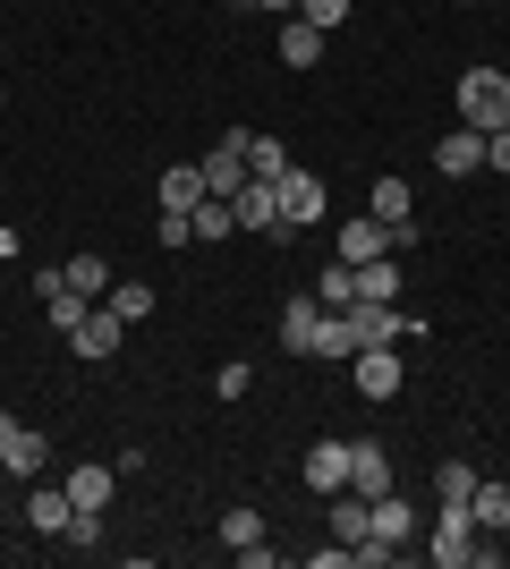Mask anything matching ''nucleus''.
<instances>
[{"instance_id": "obj_15", "label": "nucleus", "mask_w": 510, "mask_h": 569, "mask_svg": "<svg viewBox=\"0 0 510 569\" xmlns=\"http://www.w3.org/2000/svg\"><path fill=\"white\" fill-rule=\"evenodd\" d=\"M26 519H34V536H69V519H77L69 485H34V493H26Z\"/></svg>"}, {"instance_id": "obj_21", "label": "nucleus", "mask_w": 510, "mask_h": 569, "mask_svg": "<svg viewBox=\"0 0 510 569\" xmlns=\"http://www.w3.org/2000/svg\"><path fill=\"white\" fill-rule=\"evenodd\" d=\"M468 519L486 527V536H502V527H510V485H493V476H477V493H468Z\"/></svg>"}, {"instance_id": "obj_22", "label": "nucleus", "mask_w": 510, "mask_h": 569, "mask_svg": "<svg viewBox=\"0 0 510 569\" xmlns=\"http://www.w3.org/2000/svg\"><path fill=\"white\" fill-rule=\"evenodd\" d=\"M196 204H204V170H196V162L162 170V213H196Z\"/></svg>"}, {"instance_id": "obj_17", "label": "nucleus", "mask_w": 510, "mask_h": 569, "mask_svg": "<svg viewBox=\"0 0 510 569\" xmlns=\"http://www.w3.org/2000/svg\"><path fill=\"white\" fill-rule=\"evenodd\" d=\"M409 204H417V196H409V179H400V170H383V179L366 188V213H374V221H391V230H400V221H417Z\"/></svg>"}, {"instance_id": "obj_3", "label": "nucleus", "mask_w": 510, "mask_h": 569, "mask_svg": "<svg viewBox=\"0 0 510 569\" xmlns=\"http://www.w3.org/2000/svg\"><path fill=\"white\" fill-rule=\"evenodd\" d=\"M230 213H239V230H256V238H298L290 221H281V188H272V179H247V188L230 196Z\"/></svg>"}, {"instance_id": "obj_29", "label": "nucleus", "mask_w": 510, "mask_h": 569, "mask_svg": "<svg viewBox=\"0 0 510 569\" xmlns=\"http://www.w3.org/2000/svg\"><path fill=\"white\" fill-rule=\"evenodd\" d=\"M358 298H400V263H391V256L358 263Z\"/></svg>"}, {"instance_id": "obj_37", "label": "nucleus", "mask_w": 510, "mask_h": 569, "mask_svg": "<svg viewBox=\"0 0 510 569\" xmlns=\"http://www.w3.org/2000/svg\"><path fill=\"white\" fill-rule=\"evenodd\" d=\"M0 102H9V86H0Z\"/></svg>"}, {"instance_id": "obj_12", "label": "nucleus", "mask_w": 510, "mask_h": 569, "mask_svg": "<svg viewBox=\"0 0 510 569\" xmlns=\"http://www.w3.org/2000/svg\"><path fill=\"white\" fill-rule=\"evenodd\" d=\"M281 349H290V357L323 349V307H316V298H290V307H281Z\"/></svg>"}, {"instance_id": "obj_32", "label": "nucleus", "mask_w": 510, "mask_h": 569, "mask_svg": "<svg viewBox=\"0 0 510 569\" xmlns=\"http://www.w3.org/2000/svg\"><path fill=\"white\" fill-rule=\"evenodd\" d=\"M60 545L94 552V545H102V510H77V519H69V536H60Z\"/></svg>"}, {"instance_id": "obj_7", "label": "nucleus", "mask_w": 510, "mask_h": 569, "mask_svg": "<svg viewBox=\"0 0 510 569\" xmlns=\"http://www.w3.org/2000/svg\"><path fill=\"white\" fill-rule=\"evenodd\" d=\"M196 170H204V196H239L247 188V128H230V137H221Z\"/></svg>"}, {"instance_id": "obj_8", "label": "nucleus", "mask_w": 510, "mask_h": 569, "mask_svg": "<svg viewBox=\"0 0 510 569\" xmlns=\"http://www.w3.org/2000/svg\"><path fill=\"white\" fill-rule=\"evenodd\" d=\"M434 170H442V179H477V170H486V128H468V119H460V128L434 144Z\"/></svg>"}, {"instance_id": "obj_9", "label": "nucleus", "mask_w": 510, "mask_h": 569, "mask_svg": "<svg viewBox=\"0 0 510 569\" xmlns=\"http://www.w3.org/2000/svg\"><path fill=\"white\" fill-rule=\"evenodd\" d=\"M298 476H307V493H323V501H332L340 485H349V442H340V433H323L316 451H307V468H298Z\"/></svg>"}, {"instance_id": "obj_31", "label": "nucleus", "mask_w": 510, "mask_h": 569, "mask_svg": "<svg viewBox=\"0 0 510 569\" xmlns=\"http://www.w3.org/2000/svg\"><path fill=\"white\" fill-rule=\"evenodd\" d=\"M349 9H358V0H298V18L323 26V34H332V26H349Z\"/></svg>"}, {"instance_id": "obj_26", "label": "nucleus", "mask_w": 510, "mask_h": 569, "mask_svg": "<svg viewBox=\"0 0 510 569\" xmlns=\"http://www.w3.org/2000/svg\"><path fill=\"white\" fill-rule=\"evenodd\" d=\"M281 170H290L281 137H256V128H247V179H281Z\"/></svg>"}, {"instance_id": "obj_2", "label": "nucleus", "mask_w": 510, "mask_h": 569, "mask_svg": "<svg viewBox=\"0 0 510 569\" xmlns=\"http://www.w3.org/2000/svg\"><path fill=\"white\" fill-rule=\"evenodd\" d=\"M460 119L468 128H510V69H460Z\"/></svg>"}, {"instance_id": "obj_16", "label": "nucleus", "mask_w": 510, "mask_h": 569, "mask_svg": "<svg viewBox=\"0 0 510 569\" xmlns=\"http://www.w3.org/2000/svg\"><path fill=\"white\" fill-rule=\"evenodd\" d=\"M349 485H358L366 501L391 493V451H383V442H349Z\"/></svg>"}, {"instance_id": "obj_4", "label": "nucleus", "mask_w": 510, "mask_h": 569, "mask_svg": "<svg viewBox=\"0 0 510 569\" xmlns=\"http://www.w3.org/2000/svg\"><path fill=\"white\" fill-rule=\"evenodd\" d=\"M43 459H51V442L0 408V476H43Z\"/></svg>"}, {"instance_id": "obj_14", "label": "nucleus", "mask_w": 510, "mask_h": 569, "mask_svg": "<svg viewBox=\"0 0 510 569\" xmlns=\"http://www.w3.org/2000/svg\"><path fill=\"white\" fill-rule=\"evenodd\" d=\"M374 256H391V221H374V213L340 221V263H374Z\"/></svg>"}, {"instance_id": "obj_6", "label": "nucleus", "mask_w": 510, "mask_h": 569, "mask_svg": "<svg viewBox=\"0 0 510 569\" xmlns=\"http://www.w3.org/2000/svg\"><path fill=\"white\" fill-rule=\"evenodd\" d=\"M349 382H358V400H391L409 382V366H400V349H358L349 357Z\"/></svg>"}, {"instance_id": "obj_18", "label": "nucleus", "mask_w": 510, "mask_h": 569, "mask_svg": "<svg viewBox=\"0 0 510 569\" xmlns=\"http://www.w3.org/2000/svg\"><path fill=\"white\" fill-rule=\"evenodd\" d=\"M60 281H69L77 298H111V281H120V272H111V256H94V247H86V256L60 263Z\"/></svg>"}, {"instance_id": "obj_20", "label": "nucleus", "mask_w": 510, "mask_h": 569, "mask_svg": "<svg viewBox=\"0 0 510 569\" xmlns=\"http://www.w3.org/2000/svg\"><path fill=\"white\" fill-rule=\"evenodd\" d=\"M60 485H69V501H77V510H102V501H111V485H120V468H102V459H86V468H69Z\"/></svg>"}, {"instance_id": "obj_19", "label": "nucleus", "mask_w": 510, "mask_h": 569, "mask_svg": "<svg viewBox=\"0 0 510 569\" xmlns=\"http://www.w3.org/2000/svg\"><path fill=\"white\" fill-rule=\"evenodd\" d=\"M120 332H128L120 315H111V307H94V315H86V323L69 332V349H77V357H111V349H120Z\"/></svg>"}, {"instance_id": "obj_35", "label": "nucleus", "mask_w": 510, "mask_h": 569, "mask_svg": "<svg viewBox=\"0 0 510 569\" xmlns=\"http://www.w3.org/2000/svg\"><path fill=\"white\" fill-rule=\"evenodd\" d=\"M486 170H502V179H510V128H493V137H486Z\"/></svg>"}, {"instance_id": "obj_30", "label": "nucleus", "mask_w": 510, "mask_h": 569, "mask_svg": "<svg viewBox=\"0 0 510 569\" xmlns=\"http://www.w3.org/2000/svg\"><path fill=\"white\" fill-rule=\"evenodd\" d=\"M434 493L442 501H468V493H477V468H468V459H442V468H434Z\"/></svg>"}, {"instance_id": "obj_1", "label": "nucleus", "mask_w": 510, "mask_h": 569, "mask_svg": "<svg viewBox=\"0 0 510 569\" xmlns=\"http://www.w3.org/2000/svg\"><path fill=\"white\" fill-rule=\"evenodd\" d=\"M426 561H442V569H477V561H502V552L486 545V527L468 519V501H442L434 536H426Z\"/></svg>"}, {"instance_id": "obj_27", "label": "nucleus", "mask_w": 510, "mask_h": 569, "mask_svg": "<svg viewBox=\"0 0 510 569\" xmlns=\"http://www.w3.org/2000/svg\"><path fill=\"white\" fill-rule=\"evenodd\" d=\"M316 307H332V315H349V307H358V263H332V272H323Z\"/></svg>"}, {"instance_id": "obj_34", "label": "nucleus", "mask_w": 510, "mask_h": 569, "mask_svg": "<svg viewBox=\"0 0 510 569\" xmlns=\"http://www.w3.org/2000/svg\"><path fill=\"white\" fill-rule=\"evenodd\" d=\"M247 382H256L247 366H221V375H213V391H221V400H247Z\"/></svg>"}, {"instance_id": "obj_23", "label": "nucleus", "mask_w": 510, "mask_h": 569, "mask_svg": "<svg viewBox=\"0 0 510 569\" xmlns=\"http://www.w3.org/2000/svg\"><path fill=\"white\" fill-rule=\"evenodd\" d=\"M281 60H290V69H316V60H323V26L290 18V26H281Z\"/></svg>"}, {"instance_id": "obj_33", "label": "nucleus", "mask_w": 510, "mask_h": 569, "mask_svg": "<svg viewBox=\"0 0 510 569\" xmlns=\"http://www.w3.org/2000/svg\"><path fill=\"white\" fill-rule=\"evenodd\" d=\"M153 238H162V247H196V221L188 213H162V221H153Z\"/></svg>"}, {"instance_id": "obj_24", "label": "nucleus", "mask_w": 510, "mask_h": 569, "mask_svg": "<svg viewBox=\"0 0 510 569\" xmlns=\"http://www.w3.org/2000/svg\"><path fill=\"white\" fill-rule=\"evenodd\" d=\"M196 247H213V238H230V230H239V213H230V196H204V204H196Z\"/></svg>"}, {"instance_id": "obj_28", "label": "nucleus", "mask_w": 510, "mask_h": 569, "mask_svg": "<svg viewBox=\"0 0 510 569\" xmlns=\"http://www.w3.org/2000/svg\"><path fill=\"white\" fill-rule=\"evenodd\" d=\"M102 307L120 315V323H146V315H153V289H146V281H111V298H102Z\"/></svg>"}, {"instance_id": "obj_36", "label": "nucleus", "mask_w": 510, "mask_h": 569, "mask_svg": "<svg viewBox=\"0 0 510 569\" xmlns=\"http://www.w3.org/2000/svg\"><path fill=\"white\" fill-rule=\"evenodd\" d=\"M256 9H264V18H298V0H256Z\"/></svg>"}, {"instance_id": "obj_5", "label": "nucleus", "mask_w": 510, "mask_h": 569, "mask_svg": "<svg viewBox=\"0 0 510 569\" xmlns=\"http://www.w3.org/2000/svg\"><path fill=\"white\" fill-rule=\"evenodd\" d=\"M272 188H281V221H290V230H316V221H323V179H316V170L290 162Z\"/></svg>"}, {"instance_id": "obj_11", "label": "nucleus", "mask_w": 510, "mask_h": 569, "mask_svg": "<svg viewBox=\"0 0 510 569\" xmlns=\"http://www.w3.org/2000/svg\"><path fill=\"white\" fill-rule=\"evenodd\" d=\"M349 332H358V349H391L409 323L391 315V298H358V307H349Z\"/></svg>"}, {"instance_id": "obj_13", "label": "nucleus", "mask_w": 510, "mask_h": 569, "mask_svg": "<svg viewBox=\"0 0 510 569\" xmlns=\"http://www.w3.org/2000/svg\"><path fill=\"white\" fill-rule=\"evenodd\" d=\"M366 536H374V545H409V536H417V510L400 493H374V501H366Z\"/></svg>"}, {"instance_id": "obj_25", "label": "nucleus", "mask_w": 510, "mask_h": 569, "mask_svg": "<svg viewBox=\"0 0 510 569\" xmlns=\"http://www.w3.org/2000/svg\"><path fill=\"white\" fill-rule=\"evenodd\" d=\"M43 307H51V332H77V323H86V315H94L102 298H77V289L60 281V289H51V298H43Z\"/></svg>"}, {"instance_id": "obj_10", "label": "nucleus", "mask_w": 510, "mask_h": 569, "mask_svg": "<svg viewBox=\"0 0 510 569\" xmlns=\"http://www.w3.org/2000/svg\"><path fill=\"white\" fill-rule=\"evenodd\" d=\"M221 545L239 552L247 569H264V561H272V545H264V510H221Z\"/></svg>"}]
</instances>
